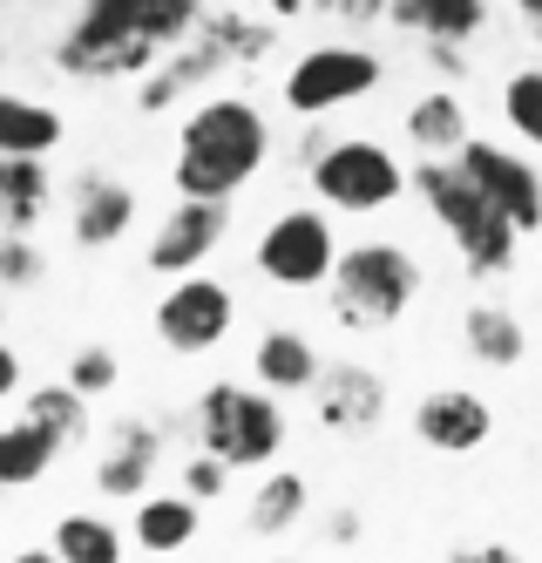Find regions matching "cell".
Segmentation results:
<instances>
[{
	"label": "cell",
	"instance_id": "obj_24",
	"mask_svg": "<svg viewBox=\"0 0 542 563\" xmlns=\"http://www.w3.org/2000/svg\"><path fill=\"white\" fill-rule=\"evenodd\" d=\"M62 136H68L62 109L0 89V156H48V150H62Z\"/></svg>",
	"mask_w": 542,
	"mask_h": 563
},
{
	"label": "cell",
	"instance_id": "obj_6",
	"mask_svg": "<svg viewBox=\"0 0 542 563\" xmlns=\"http://www.w3.org/2000/svg\"><path fill=\"white\" fill-rule=\"evenodd\" d=\"M190 428H197V449L224 455L231 468H272L291 441L278 394L258 380H211L190 408Z\"/></svg>",
	"mask_w": 542,
	"mask_h": 563
},
{
	"label": "cell",
	"instance_id": "obj_16",
	"mask_svg": "<svg viewBox=\"0 0 542 563\" xmlns=\"http://www.w3.org/2000/svg\"><path fill=\"white\" fill-rule=\"evenodd\" d=\"M156 468H163V428L143 421V415H122V421L109 428V441H102L96 489H102L109 503H136V496H150Z\"/></svg>",
	"mask_w": 542,
	"mask_h": 563
},
{
	"label": "cell",
	"instance_id": "obj_34",
	"mask_svg": "<svg viewBox=\"0 0 542 563\" xmlns=\"http://www.w3.org/2000/svg\"><path fill=\"white\" fill-rule=\"evenodd\" d=\"M325 543H340V550L360 543V516H353V509H332V516H325Z\"/></svg>",
	"mask_w": 542,
	"mask_h": 563
},
{
	"label": "cell",
	"instance_id": "obj_26",
	"mask_svg": "<svg viewBox=\"0 0 542 563\" xmlns=\"http://www.w3.org/2000/svg\"><path fill=\"white\" fill-rule=\"evenodd\" d=\"M55 462H62L55 434H48V428H34L27 415L0 428V489H34V482L48 475Z\"/></svg>",
	"mask_w": 542,
	"mask_h": 563
},
{
	"label": "cell",
	"instance_id": "obj_18",
	"mask_svg": "<svg viewBox=\"0 0 542 563\" xmlns=\"http://www.w3.org/2000/svg\"><path fill=\"white\" fill-rule=\"evenodd\" d=\"M319 367L325 360H319V346L299 327H265L258 346H252V380L272 387V394H312Z\"/></svg>",
	"mask_w": 542,
	"mask_h": 563
},
{
	"label": "cell",
	"instance_id": "obj_38",
	"mask_svg": "<svg viewBox=\"0 0 542 563\" xmlns=\"http://www.w3.org/2000/svg\"><path fill=\"white\" fill-rule=\"evenodd\" d=\"M535 245H542V224H535Z\"/></svg>",
	"mask_w": 542,
	"mask_h": 563
},
{
	"label": "cell",
	"instance_id": "obj_23",
	"mask_svg": "<svg viewBox=\"0 0 542 563\" xmlns=\"http://www.w3.org/2000/svg\"><path fill=\"white\" fill-rule=\"evenodd\" d=\"M21 415H27L34 428H48L62 455L89 441V394H81V387H68V380H41V387H21Z\"/></svg>",
	"mask_w": 542,
	"mask_h": 563
},
{
	"label": "cell",
	"instance_id": "obj_39",
	"mask_svg": "<svg viewBox=\"0 0 542 563\" xmlns=\"http://www.w3.org/2000/svg\"><path fill=\"white\" fill-rule=\"evenodd\" d=\"M535 34H542V27H535Z\"/></svg>",
	"mask_w": 542,
	"mask_h": 563
},
{
	"label": "cell",
	"instance_id": "obj_29",
	"mask_svg": "<svg viewBox=\"0 0 542 563\" xmlns=\"http://www.w3.org/2000/svg\"><path fill=\"white\" fill-rule=\"evenodd\" d=\"M48 278V258H41V245L27 231H0V292H27Z\"/></svg>",
	"mask_w": 542,
	"mask_h": 563
},
{
	"label": "cell",
	"instance_id": "obj_21",
	"mask_svg": "<svg viewBox=\"0 0 542 563\" xmlns=\"http://www.w3.org/2000/svg\"><path fill=\"white\" fill-rule=\"evenodd\" d=\"M55 211L48 156H0V231H34Z\"/></svg>",
	"mask_w": 542,
	"mask_h": 563
},
{
	"label": "cell",
	"instance_id": "obj_12",
	"mask_svg": "<svg viewBox=\"0 0 542 563\" xmlns=\"http://www.w3.org/2000/svg\"><path fill=\"white\" fill-rule=\"evenodd\" d=\"M454 164L468 170V184H475L516 231H535V224H542V170L529 164L522 150L488 143V136H468L462 150H454Z\"/></svg>",
	"mask_w": 542,
	"mask_h": 563
},
{
	"label": "cell",
	"instance_id": "obj_9",
	"mask_svg": "<svg viewBox=\"0 0 542 563\" xmlns=\"http://www.w3.org/2000/svg\"><path fill=\"white\" fill-rule=\"evenodd\" d=\"M258 272L285 292H306V286H325L332 258H340V231H332V211L325 205H291L278 211L265 231H258Z\"/></svg>",
	"mask_w": 542,
	"mask_h": 563
},
{
	"label": "cell",
	"instance_id": "obj_13",
	"mask_svg": "<svg viewBox=\"0 0 542 563\" xmlns=\"http://www.w3.org/2000/svg\"><path fill=\"white\" fill-rule=\"evenodd\" d=\"M312 415L332 434L380 428V415H387V374L360 367V360H332V367H319V380H312Z\"/></svg>",
	"mask_w": 542,
	"mask_h": 563
},
{
	"label": "cell",
	"instance_id": "obj_5",
	"mask_svg": "<svg viewBox=\"0 0 542 563\" xmlns=\"http://www.w3.org/2000/svg\"><path fill=\"white\" fill-rule=\"evenodd\" d=\"M325 299H332V319L353 333H380V327H400L407 306L421 299V258L394 238H366V245H346L325 272Z\"/></svg>",
	"mask_w": 542,
	"mask_h": 563
},
{
	"label": "cell",
	"instance_id": "obj_15",
	"mask_svg": "<svg viewBox=\"0 0 542 563\" xmlns=\"http://www.w3.org/2000/svg\"><path fill=\"white\" fill-rule=\"evenodd\" d=\"M413 434H421V449H434V455H475L495 434V408L468 387H434V394L413 400Z\"/></svg>",
	"mask_w": 542,
	"mask_h": 563
},
{
	"label": "cell",
	"instance_id": "obj_17",
	"mask_svg": "<svg viewBox=\"0 0 542 563\" xmlns=\"http://www.w3.org/2000/svg\"><path fill=\"white\" fill-rule=\"evenodd\" d=\"M387 21L421 34L428 48H468L488 27V0H387Z\"/></svg>",
	"mask_w": 542,
	"mask_h": 563
},
{
	"label": "cell",
	"instance_id": "obj_22",
	"mask_svg": "<svg viewBox=\"0 0 542 563\" xmlns=\"http://www.w3.org/2000/svg\"><path fill=\"white\" fill-rule=\"evenodd\" d=\"M400 130H407V143L421 150V156H454V150L468 143V109H462L454 89H428L421 102H407Z\"/></svg>",
	"mask_w": 542,
	"mask_h": 563
},
{
	"label": "cell",
	"instance_id": "obj_7",
	"mask_svg": "<svg viewBox=\"0 0 542 563\" xmlns=\"http://www.w3.org/2000/svg\"><path fill=\"white\" fill-rule=\"evenodd\" d=\"M306 184H312V197H319L325 211L373 218V211H387V205L407 197V164L387 143H373V136H346V143H325L312 156Z\"/></svg>",
	"mask_w": 542,
	"mask_h": 563
},
{
	"label": "cell",
	"instance_id": "obj_20",
	"mask_svg": "<svg viewBox=\"0 0 542 563\" xmlns=\"http://www.w3.org/2000/svg\"><path fill=\"white\" fill-rule=\"evenodd\" d=\"M462 346H468V360H482V367H495V374H509V367H522V360H529L522 319L509 306H495V299H475L462 312Z\"/></svg>",
	"mask_w": 542,
	"mask_h": 563
},
{
	"label": "cell",
	"instance_id": "obj_30",
	"mask_svg": "<svg viewBox=\"0 0 542 563\" xmlns=\"http://www.w3.org/2000/svg\"><path fill=\"white\" fill-rule=\"evenodd\" d=\"M177 489H184V496H197V503H218V496L231 489V462H224V455H211V449L184 455V468H177Z\"/></svg>",
	"mask_w": 542,
	"mask_h": 563
},
{
	"label": "cell",
	"instance_id": "obj_27",
	"mask_svg": "<svg viewBox=\"0 0 542 563\" xmlns=\"http://www.w3.org/2000/svg\"><path fill=\"white\" fill-rule=\"evenodd\" d=\"M130 537L115 530L109 516H62L55 522V556L62 563H122Z\"/></svg>",
	"mask_w": 542,
	"mask_h": 563
},
{
	"label": "cell",
	"instance_id": "obj_31",
	"mask_svg": "<svg viewBox=\"0 0 542 563\" xmlns=\"http://www.w3.org/2000/svg\"><path fill=\"white\" fill-rule=\"evenodd\" d=\"M62 380H68V387H81V394L96 400V394H109V387L122 380V360H115L109 346H81V353L68 360V374H62Z\"/></svg>",
	"mask_w": 542,
	"mask_h": 563
},
{
	"label": "cell",
	"instance_id": "obj_35",
	"mask_svg": "<svg viewBox=\"0 0 542 563\" xmlns=\"http://www.w3.org/2000/svg\"><path fill=\"white\" fill-rule=\"evenodd\" d=\"M258 14H272V21H291V14H306V0H252Z\"/></svg>",
	"mask_w": 542,
	"mask_h": 563
},
{
	"label": "cell",
	"instance_id": "obj_33",
	"mask_svg": "<svg viewBox=\"0 0 542 563\" xmlns=\"http://www.w3.org/2000/svg\"><path fill=\"white\" fill-rule=\"evenodd\" d=\"M21 387H27V374H21V353L0 340V400H21Z\"/></svg>",
	"mask_w": 542,
	"mask_h": 563
},
{
	"label": "cell",
	"instance_id": "obj_14",
	"mask_svg": "<svg viewBox=\"0 0 542 563\" xmlns=\"http://www.w3.org/2000/svg\"><path fill=\"white\" fill-rule=\"evenodd\" d=\"M68 231L81 252H109L136 231V190L109 170H81L68 184Z\"/></svg>",
	"mask_w": 542,
	"mask_h": 563
},
{
	"label": "cell",
	"instance_id": "obj_19",
	"mask_svg": "<svg viewBox=\"0 0 542 563\" xmlns=\"http://www.w3.org/2000/svg\"><path fill=\"white\" fill-rule=\"evenodd\" d=\"M197 530H203V516H197V496H136V522H130V543L143 550V556H177V550H190L197 543Z\"/></svg>",
	"mask_w": 542,
	"mask_h": 563
},
{
	"label": "cell",
	"instance_id": "obj_11",
	"mask_svg": "<svg viewBox=\"0 0 542 563\" xmlns=\"http://www.w3.org/2000/svg\"><path fill=\"white\" fill-rule=\"evenodd\" d=\"M224 231H231V197H177L170 218L156 224L143 265L156 278H184V272H203L218 252H224Z\"/></svg>",
	"mask_w": 542,
	"mask_h": 563
},
{
	"label": "cell",
	"instance_id": "obj_36",
	"mask_svg": "<svg viewBox=\"0 0 542 563\" xmlns=\"http://www.w3.org/2000/svg\"><path fill=\"white\" fill-rule=\"evenodd\" d=\"M516 14H522L529 27H542V0H516Z\"/></svg>",
	"mask_w": 542,
	"mask_h": 563
},
{
	"label": "cell",
	"instance_id": "obj_8",
	"mask_svg": "<svg viewBox=\"0 0 542 563\" xmlns=\"http://www.w3.org/2000/svg\"><path fill=\"white\" fill-rule=\"evenodd\" d=\"M380 82H387V62L373 55V48H360V42H319V48H306L299 62L285 68L278 96H285L291 115H332V109L366 102Z\"/></svg>",
	"mask_w": 542,
	"mask_h": 563
},
{
	"label": "cell",
	"instance_id": "obj_1",
	"mask_svg": "<svg viewBox=\"0 0 542 563\" xmlns=\"http://www.w3.org/2000/svg\"><path fill=\"white\" fill-rule=\"evenodd\" d=\"M203 21V0H81L55 42V68L75 82H136Z\"/></svg>",
	"mask_w": 542,
	"mask_h": 563
},
{
	"label": "cell",
	"instance_id": "obj_10",
	"mask_svg": "<svg viewBox=\"0 0 542 563\" xmlns=\"http://www.w3.org/2000/svg\"><path fill=\"white\" fill-rule=\"evenodd\" d=\"M150 327H156L163 346L184 353V360L218 353L231 340V327H237V292L224 286V278H211V272H184V278H170V292L156 299Z\"/></svg>",
	"mask_w": 542,
	"mask_h": 563
},
{
	"label": "cell",
	"instance_id": "obj_3",
	"mask_svg": "<svg viewBox=\"0 0 542 563\" xmlns=\"http://www.w3.org/2000/svg\"><path fill=\"white\" fill-rule=\"evenodd\" d=\"M407 190L441 218V231L454 238V252H462V265H468L475 278H502V272H516L522 231L468 184V170L454 164V156H421V164L407 170Z\"/></svg>",
	"mask_w": 542,
	"mask_h": 563
},
{
	"label": "cell",
	"instance_id": "obj_2",
	"mask_svg": "<svg viewBox=\"0 0 542 563\" xmlns=\"http://www.w3.org/2000/svg\"><path fill=\"white\" fill-rule=\"evenodd\" d=\"M272 123L252 96H203L177 123V197H237L265 170Z\"/></svg>",
	"mask_w": 542,
	"mask_h": 563
},
{
	"label": "cell",
	"instance_id": "obj_28",
	"mask_svg": "<svg viewBox=\"0 0 542 563\" xmlns=\"http://www.w3.org/2000/svg\"><path fill=\"white\" fill-rule=\"evenodd\" d=\"M502 123L522 150L542 156V68H516L502 82Z\"/></svg>",
	"mask_w": 542,
	"mask_h": 563
},
{
	"label": "cell",
	"instance_id": "obj_32",
	"mask_svg": "<svg viewBox=\"0 0 542 563\" xmlns=\"http://www.w3.org/2000/svg\"><path fill=\"white\" fill-rule=\"evenodd\" d=\"M312 14H332L346 27H366V21H387V0H306Z\"/></svg>",
	"mask_w": 542,
	"mask_h": 563
},
{
	"label": "cell",
	"instance_id": "obj_25",
	"mask_svg": "<svg viewBox=\"0 0 542 563\" xmlns=\"http://www.w3.org/2000/svg\"><path fill=\"white\" fill-rule=\"evenodd\" d=\"M306 509H312L306 475L299 468H265V482H258L252 509H244V522H252V537H291L306 522Z\"/></svg>",
	"mask_w": 542,
	"mask_h": 563
},
{
	"label": "cell",
	"instance_id": "obj_37",
	"mask_svg": "<svg viewBox=\"0 0 542 563\" xmlns=\"http://www.w3.org/2000/svg\"><path fill=\"white\" fill-rule=\"evenodd\" d=\"M0 319H8V292H0Z\"/></svg>",
	"mask_w": 542,
	"mask_h": 563
},
{
	"label": "cell",
	"instance_id": "obj_4",
	"mask_svg": "<svg viewBox=\"0 0 542 563\" xmlns=\"http://www.w3.org/2000/svg\"><path fill=\"white\" fill-rule=\"evenodd\" d=\"M272 42H278V21H265V14H203V21L184 34V42L170 48V62L136 75V109H143V115L170 109L184 89L211 82V75L265 62V55H272Z\"/></svg>",
	"mask_w": 542,
	"mask_h": 563
}]
</instances>
